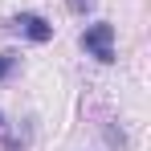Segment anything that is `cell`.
<instances>
[{"label": "cell", "instance_id": "6", "mask_svg": "<svg viewBox=\"0 0 151 151\" xmlns=\"http://www.w3.org/2000/svg\"><path fill=\"white\" fill-rule=\"evenodd\" d=\"M4 151H21V139L17 135H4Z\"/></svg>", "mask_w": 151, "mask_h": 151}, {"label": "cell", "instance_id": "3", "mask_svg": "<svg viewBox=\"0 0 151 151\" xmlns=\"http://www.w3.org/2000/svg\"><path fill=\"white\" fill-rule=\"evenodd\" d=\"M17 65H21V53H12V49H0V82H8V78L17 74Z\"/></svg>", "mask_w": 151, "mask_h": 151}, {"label": "cell", "instance_id": "4", "mask_svg": "<svg viewBox=\"0 0 151 151\" xmlns=\"http://www.w3.org/2000/svg\"><path fill=\"white\" fill-rule=\"evenodd\" d=\"M65 4H70V12H78V17H86V12H90V8H94L98 0H65Z\"/></svg>", "mask_w": 151, "mask_h": 151}, {"label": "cell", "instance_id": "5", "mask_svg": "<svg viewBox=\"0 0 151 151\" xmlns=\"http://www.w3.org/2000/svg\"><path fill=\"white\" fill-rule=\"evenodd\" d=\"M106 143H110V147H119V151H123V147H127V135H123V131H114V127H110V131H106Z\"/></svg>", "mask_w": 151, "mask_h": 151}, {"label": "cell", "instance_id": "1", "mask_svg": "<svg viewBox=\"0 0 151 151\" xmlns=\"http://www.w3.org/2000/svg\"><path fill=\"white\" fill-rule=\"evenodd\" d=\"M78 45L86 49V57H94L98 65H110L114 61V25L110 21H94V25L82 29Z\"/></svg>", "mask_w": 151, "mask_h": 151}, {"label": "cell", "instance_id": "2", "mask_svg": "<svg viewBox=\"0 0 151 151\" xmlns=\"http://www.w3.org/2000/svg\"><path fill=\"white\" fill-rule=\"evenodd\" d=\"M8 29L21 33V37L33 41V45H49V41H53V25L41 17V12H17V17L8 21Z\"/></svg>", "mask_w": 151, "mask_h": 151}, {"label": "cell", "instance_id": "7", "mask_svg": "<svg viewBox=\"0 0 151 151\" xmlns=\"http://www.w3.org/2000/svg\"><path fill=\"white\" fill-rule=\"evenodd\" d=\"M0 131H4V110H0Z\"/></svg>", "mask_w": 151, "mask_h": 151}]
</instances>
